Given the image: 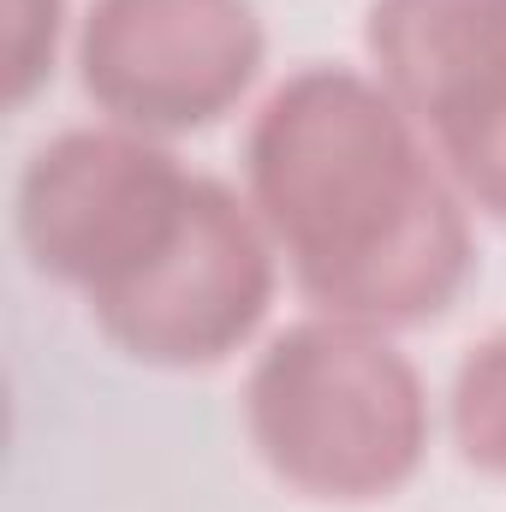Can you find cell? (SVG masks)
Masks as SVG:
<instances>
[{
	"mask_svg": "<svg viewBox=\"0 0 506 512\" xmlns=\"http://www.w3.org/2000/svg\"><path fill=\"white\" fill-rule=\"evenodd\" d=\"M447 423H453V447L471 471L506 477V328L489 340H477L447 393Z\"/></svg>",
	"mask_w": 506,
	"mask_h": 512,
	"instance_id": "obj_7",
	"label": "cell"
},
{
	"mask_svg": "<svg viewBox=\"0 0 506 512\" xmlns=\"http://www.w3.org/2000/svg\"><path fill=\"white\" fill-rule=\"evenodd\" d=\"M364 48L459 197L506 227V0H370Z\"/></svg>",
	"mask_w": 506,
	"mask_h": 512,
	"instance_id": "obj_5",
	"label": "cell"
},
{
	"mask_svg": "<svg viewBox=\"0 0 506 512\" xmlns=\"http://www.w3.org/2000/svg\"><path fill=\"white\" fill-rule=\"evenodd\" d=\"M280 251L256 221L251 197L209 179L197 185L191 221L137 286L96 304L90 322L114 352L149 370H215L268 322Z\"/></svg>",
	"mask_w": 506,
	"mask_h": 512,
	"instance_id": "obj_6",
	"label": "cell"
},
{
	"mask_svg": "<svg viewBox=\"0 0 506 512\" xmlns=\"http://www.w3.org/2000/svg\"><path fill=\"white\" fill-rule=\"evenodd\" d=\"M429 393L387 328L304 316L256 352L245 435L256 459L304 501L370 507L429 459Z\"/></svg>",
	"mask_w": 506,
	"mask_h": 512,
	"instance_id": "obj_2",
	"label": "cell"
},
{
	"mask_svg": "<svg viewBox=\"0 0 506 512\" xmlns=\"http://www.w3.org/2000/svg\"><path fill=\"white\" fill-rule=\"evenodd\" d=\"M66 0H6V102L24 108L60 60Z\"/></svg>",
	"mask_w": 506,
	"mask_h": 512,
	"instance_id": "obj_8",
	"label": "cell"
},
{
	"mask_svg": "<svg viewBox=\"0 0 506 512\" xmlns=\"http://www.w3.org/2000/svg\"><path fill=\"white\" fill-rule=\"evenodd\" d=\"M245 197L316 316L435 322L477 274L471 203L376 72L298 66L245 131Z\"/></svg>",
	"mask_w": 506,
	"mask_h": 512,
	"instance_id": "obj_1",
	"label": "cell"
},
{
	"mask_svg": "<svg viewBox=\"0 0 506 512\" xmlns=\"http://www.w3.org/2000/svg\"><path fill=\"white\" fill-rule=\"evenodd\" d=\"M256 0H96L78 24V84L108 126L191 137L227 120L262 78Z\"/></svg>",
	"mask_w": 506,
	"mask_h": 512,
	"instance_id": "obj_4",
	"label": "cell"
},
{
	"mask_svg": "<svg viewBox=\"0 0 506 512\" xmlns=\"http://www.w3.org/2000/svg\"><path fill=\"white\" fill-rule=\"evenodd\" d=\"M203 173L161 137L126 126H72L48 137L12 197V227L30 268L90 310L137 286L191 221Z\"/></svg>",
	"mask_w": 506,
	"mask_h": 512,
	"instance_id": "obj_3",
	"label": "cell"
}]
</instances>
